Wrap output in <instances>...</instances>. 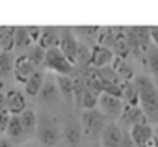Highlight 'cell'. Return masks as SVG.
Instances as JSON below:
<instances>
[{"mask_svg":"<svg viewBox=\"0 0 158 147\" xmlns=\"http://www.w3.org/2000/svg\"><path fill=\"white\" fill-rule=\"evenodd\" d=\"M58 43H60V30H58V28H52V26L41 28L39 39H37V47H39V48L47 50V48L58 47Z\"/></svg>","mask_w":158,"mask_h":147,"instance_id":"obj_12","label":"cell"},{"mask_svg":"<svg viewBox=\"0 0 158 147\" xmlns=\"http://www.w3.org/2000/svg\"><path fill=\"white\" fill-rule=\"evenodd\" d=\"M138 147H151V145H138Z\"/></svg>","mask_w":158,"mask_h":147,"instance_id":"obj_40","label":"cell"},{"mask_svg":"<svg viewBox=\"0 0 158 147\" xmlns=\"http://www.w3.org/2000/svg\"><path fill=\"white\" fill-rule=\"evenodd\" d=\"M123 121L130 127L134 125H139V123H147V117L143 114V110L139 106H125L123 108V114H121Z\"/></svg>","mask_w":158,"mask_h":147,"instance_id":"obj_13","label":"cell"},{"mask_svg":"<svg viewBox=\"0 0 158 147\" xmlns=\"http://www.w3.org/2000/svg\"><path fill=\"white\" fill-rule=\"evenodd\" d=\"M13 47L17 48H28L32 47V39L26 32V26H17L13 30Z\"/></svg>","mask_w":158,"mask_h":147,"instance_id":"obj_22","label":"cell"},{"mask_svg":"<svg viewBox=\"0 0 158 147\" xmlns=\"http://www.w3.org/2000/svg\"><path fill=\"white\" fill-rule=\"evenodd\" d=\"M73 32L74 34H82L86 37H97L99 32H101V28L99 26H80V28H74Z\"/></svg>","mask_w":158,"mask_h":147,"instance_id":"obj_29","label":"cell"},{"mask_svg":"<svg viewBox=\"0 0 158 147\" xmlns=\"http://www.w3.org/2000/svg\"><path fill=\"white\" fill-rule=\"evenodd\" d=\"M19 121H21V125H23L24 134H30V132H34V130L37 128V116H35V112L30 110V108H26L24 112L19 114Z\"/></svg>","mask_w":158,"mask_h":147,"instance_id":"obj_17","label":"cell"},{"mask_svg":"<svg viewBox=\"0 0 158 147\" xmlns=\"http://www.w3.org/2000/svg\"><path fill=\"white\" fill-rule=\"evenodd\" d=\"M152 145H154V147H158V138H152Z\"/></svg>","mask_w":158,"mask_h":147,"instance_id":"obj_39","label":"cell"},{"mask_svg":"<svg viewBox=\"0 0 158 147\" xmlns=\"http://www.w3.org/2000/svg\"><path fill=\"white\" fill-rule=\"evenodd\" d=\"M145 58H147V65L151 69V75L154 77V82L158 84V48L154 45H149L145 48Z\"/></svg>","mask_w":158,"mask_h":147,"instance_id":"obj_19","label":"cell"},{"mask_svg":"<svg viewBox=\"0 0 158 147\" xmlns=\"http://www.w3.org/2000/svg\"><path fill=\"white\" fill-rule=\"evenodd\" d=\"M13 71V61L6 52H0V78L8 77L10 73Z\"/></svg>","mask_w":158,"mask_h":147,"instance_id":"obj_27","label":"cell"},{"mask_svg":"<svg viewBox=\"0 0 158 147\" xmlns=\"http://www.w3.org/2000/svg\"><path fill=\"white\" fill-rule=\"evenodd\" d=\"M35 71H37V67H35L26 56L17 58L15 63H13V73H15V78H17L19 82H26Z\"/></svg>","mask_w":158,"mask_h":147,"instance_id":"obj_11","label":"cell"},{"mask_svg":"<svg viewBox=\"0 0 158 147\" xmlns=\"http://www.w3.org/2000/svg\"><path fill=\"white\" fill-rule=\"evenodd\" d=\"M123 86V95H121V101L125 106H139V99H138V90L134 86L132 80H127V82H121Z\"/></svg>","mask_w":158,"mask_h":147,"instance_id":"obj_15","label":"cell"},{"mask_svg":"<svg viewBox=\"0 0 158 147\" xmlns=\"http://www.w3.org/2000/svg\"><path fill=\"white\" fill-rule=\"evenodd\" d=\"M26 32H28V36H30L32 41H37L39 34H41V28L39 26H26Z\"/></svg>","mask_w":158,"mask_h":147,"instance_id":"obj_31","label":"cell"},{"mask_svg":"<svg viewBox=\"0 0 158 147\" xmlns=\"http://www.w3.org/2000/svg\"><path fill=\"white\" fill-rule=\"evenodd\" d=\"M97 39H99L97 45L106 47V48L112 50V43H114V28H104V30H101L99 36H97Z\"/></svg>","mask_w":158,"mask_h":147,"instance_id":"obj_26","label":"cell"},{"mask_svg":"<svg viewBox=\"0 0 158 147\" xmlns=\"http://www.w3.org/2000/svg\"><path fill=\"white\" fill-rule=\"evenodd\" d=\"M58 48L61 50V54L74 65L76 61V50H78V37L71 28H61L60 30V43Z\"/></svg>","mask_w":158,"mask_h":147,"instance_id":"obj_3","label":"cell"},{"mask_svg":"<svg viewBox=\"0 0 158 147\" xmlns=\"http://www.w3.org/2000/svg\"><path fill=\"white\" fill-rule=\"evenodd\" d=\"M128 136L132 138V141H134L136 145H147V143L152 141L154 132H152V127H151L149 123H139V125L130 127Z\"/></svg>","mask_w":158,"mask_h":147,"instance_id":"obj_9","label":"cell"},{"mask_svg":"<svg viewBox=\"0 0 158 147\" xmlns=\"http://www.w3.org/2000/svg\"><path fill=\"white\" fill-rule=\"evenodd\" d=\"M89 58H91V50L86 47V45H80L78 43V50H76V61L78 63H89ZM74 61V63H76Z\"/></svg>","mask_w":158,"mask_h":147,"instance_id":"obj_28","label":"cell"},{"mask_svg":"<svg viewBox=\"0 0 158 147\" xmlns=\"http://www.w3.org/2000/svg\"><path fill=\"white\" fill-rule=\"evenodd\" d=\"M6 134H8V140H11V141L23 140L24 130H23V125H21V121H19V116H11V117H10L8 127H6Z\"/></svg>","mask_w":158,"mask_h":147,"instance_id":"obj_18","label":"cell"},{"mask_svg":"<svg viewBox=\"0 0 158 147\" xmlns=\"http://www.w3.org/2000/svg\"><path fill=\"white\" fill-rule=\"evenodd\" d=\"M10 114H8V110H4V112H0V132H6V127H8V121H10Z\"/></svg>","mask_w":158,"mask_h":147,"instance_id":"obj_30","label":"cell"},{"mask_svg":"<svg viewBox=\"0 0 158 147\" xmlns=\"http://www.w3.org/2000/svg\"><path fill=\"white\" fill-rule=\"evenodd\" d=\"M2 90H4V80L0 78V93H2Z\"/></svg>","mask_w":158,"mask_h":147,"instance_id":"obj_38","label":"cell"},{"mask_svg":"<svg viewBox=\"0 0 158 147\" xmlns=\"http://www.w3.org/2000/svg\"><path fill=\"white\" fill-rule=\"evenodd\" d=\"M134 86L138 90L139 108L143 110L145 117L149 121H156V125H158V90H156L154 82L145 75H138L134 78Z\"/></svg>","mask_w":158,"mask_h":147,"instance_id":"obj_1","label":"cell"},{"mask_svg":"<svg viewBox=\"0 0 158 147\" xmlns=\"http://www.w3.org/2000/svg\"><path fill=\"white\" fill-rule=\"evenodd\" d=\"M121 147H138V145L132 141V138H130L128 134H123V141H121Z\"/></svg>","mask_w":158,"mask_h":147,"instance_id":"obj_33","label":"cell"},{"mask_svg":"<svg viewBox=\"0 0 158 147\" xmlns=\"http://www.w3.org/2000/svg\"><path fill=\"white\" fill-rule=\"evenodd\" d=\"M54 82H56V88H58V93L67 99V101H73V86H74V80L67 75H56L54 77Z\"/></svg>","mask_w":158,"mask_h":147,"instance_id":"obj_14","label":"cell"},{"mask_svg":"<svg viewBox=\"0 0 158 147\" xmlns=\"http://www.w3.org/2000/svg\"><path fill=\"white\" fill-rule=\"evenodd\" d=\"M114 52L106 47H101V45H95L91 48V58H89V65L101 69V67H106V65H112L114 61Z\"/></svg>","mask_w":158,"mask_h":147,"instance_id":"obj_10","label":"cell"},{"mask_svg":"<svg viewBox=\"0 0 158 147\" xmlns=\"http://www.w3.org/2000/svg\"><path fill=\"white\" fill-rule=\"evenodd\" d=\"M97 73V77L101 78V82H106V84H121V78L119 75L114 71L112 65H106V67H101L95 71Z\"/></svg>","mask_w":158,"mask_h":147,"instance_id":"obj_24","label":"cell"},{"mask_svg":"<svg viewBox=\"0 0 158 147\" xmlns=\"http://www.w3.org/2000/svg\"><path fill=\"white\" fill-rule=\"evenodd\" d=\"M43 63L50 69V71H54L56 75H71L73 73V63L61 54V50L58 48V47H52V48H47L45 50V60H43Z\"/></svg>","mask_w":158,"mask_h":147,"instance_id":"obj_2","label":"cell"},{"mask_svg":"<svg viewBox=\"0 0 158 147\" xmlns=\"http://www.w3.org/2000/svg\"><path fill=\"white\" fill-rule=\"evenodd\" d=\"M4 110H6V95L0 93V112H4Z\"/></svg>","mask_w":158,"mask_h":147,"instance_id":"obj_35","label":"cell"},{"mask_svg":"<svg viewBox=\"0 0 158 147\" xmlns=\"http://www.w3.org/2000/svg\"><path fill=\"white\" fill-rule=\"evenodd\" d=\"M37 140H39V145H45V147H52L58 143L60 140V128L56 123L45 119L41 121L39 128H37Z\"/></svg>","mask_w":158,"mask_h":147,"instance_id":"obj_6","label":"cell"},{"mask_svg":"<svg viewBox=\"0 0 158 147\" xmlns=\"http://www.w3.org/2000/svg\"><path fill=\"white\" fill-rule=\"evenodd\" d=\"M0 147H13V141L8 140L6 136H2V138H0Z\"/></svg>","mask_w":158,"mask_h":147,"instance_id":"obj_34","label":"cell"},{"mask_svg":"<svg viewBox=\"0 0 158 147\" xmlns=\"http://www.w3.org/2000/svg\"><path fill=\"white\" fill-rule=\"evenodd\" d=\"M149 34H151V45L158 48V26H149Z\"/></svg>","mask_w":158,"mask_h":147,"instance_id":"obj_32","label":"cell"},{"mask_svg":"<svg viewBox=\"0 0 158 147\" xmlns=\"http://www.w3.org/2000/svg\"><path fill=\"white\" fill-rule=\"evenodd\" d=\"M43 82H45V75L41 71H35L34 75L24 82V91H26V95H39V91H41V88H43Z\"/></svg>","mask_w":158,"mask_h":147,"instance_id":"obj_16","label":"cell"},{"mask_svg":"<svg viewBox=\"0 0 158 147\" xmlns=\"http://www.w3.org/2000/svg\"><path fill=\"white\" fill-rule=\"evenodd\" d=\"M6 110L10 116H19L26 110V97L19 90H11L6 93Z\"/></svg>","mask_w":158,"mask_h":147,"instance_id":"obj_8","label":"cell"},{"mask_svg":"<svg viewBox=\"0 0 158 147\" xmlns=\"http://www.w3.org/2000/svg\"><path fill=\"white\" fill-rule=\"evenodd\" d=\"M101 141L104 147H121L123 141V130L117 123H106L101 130Z\"/></svg>","mask_w":158,"mask_h":147,"instance_id":"obj_7","label":"cell"},{"mask_svg":"<svg viewBox=\"0 0 158 147\" xmlns=\"http://www.w3.org/2000/svg\"><path fill=\"white\" fill-rule=\"evenodd\" d=\"M58 88H56V82L50 78V80H45L43 82V88H41V91H39V97H41V101L43 103H56V99H58Z\"/></svg>","mask_w":158,"mask_h":147,"instance_id":"obj_20","label":"cell"},{"mask_svg":"<svg viewBox=\"0 0 158 147\" xmlns=\"http://www.w3.org/2000/svg\"><path fill=\"white\" fill-rule=\"evenodd\" d=\"M35 67L37 65H41L43 63V60H45V50L43 48H39V47H28V52L24 54Z\"/></svg>","mask_w":158,"mask_h":147,"instance_id":"obj_25","label":"cell"},{"mask_svg":"<svg viewBox=\"0 0 158 147\" xmlns=\"http://www.w3.org/2000/svg\"><path fill=\"white\" fill-rule=\"evenodd\" d=\"M21 147H41L39 143H24V145H21Z\"/></svg>","mask_w":158,"mask_h":147,"instance_id":"obj_36","label":"cell"},{"mask_svg":"<svg viewBox=\"0 0 158 147\" xmlns=\"http://www.w3.org/2000/svg\"><path fill=\"white\" fill-rule=\"evenodd\" d=\"M152 132H154V138H158V125H156V127L152 128Z\"/></svg>","mask_w":158,"mask_h":147,"instance_id":"obj_37","label":"cell"},{"mask_svg":"<svg viewBox=\"0 0 158 147\" xmlns=\"http://www.w3.org/2000/svg\"><path fill=\"white\" fill-rule=\"evenodd\" d=\"M104 116L95 108V110H84L82 114V132L89 138L101 134L102 127H104Z\"/></svg>","mask_w":158,"mask_h":147,"instance_id":"obj_4","label":"cell"},{"mask_svg":"<svg viewBox=\"0 0 158 147\" xmlns=\"http://www.w3.org/2000/svg\"><path fill=\"white\" fill-rule=\"evenodd\" d=\"M97 106H99V112L102 116L112 117V119H117L123 114V108H125V104H123V101L119 97H114V95H108V93H101L99 95Z\"/></svg>","mask_w":158,"mask_h":147,"instance_id":"obj_5","label":"cell"},{"mask_svg":"<svg viewBox=\"0 0 158 147\" xmlns=\"http://www.w3.org/2000/svg\"><path fill=\"white\" fill-rule=\"evenodd\" d=\"M63 136H65L67 145L76 147L78 143H80V140H82V130L78 128V125H74V123H67L65 130H63Z\"/></svg>","mask_w":158,"mask_h":147,"instance_id":"obj_21","label":"cell"},{"mask_svg":"<svg viewBox=\"0 0 158 147\" xmlns=\"http://www.w3.org/2000/svg\"><path fill=\"white\" fill-rule=\"evenodd\" d=\"M76 103L80 104L84 110H95L97 103H99V95L93 93V91H89V90H86V86H84V91L80 93V99H78Z\"/></svg>","mask_w":158,"mask_h":147,"instance_id":"obj_23","label":"cell"}]
</instances>
